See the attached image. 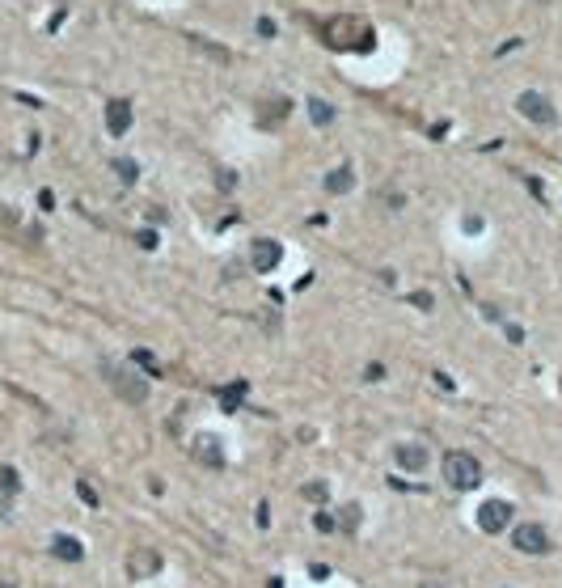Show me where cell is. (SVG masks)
<instances>
[{
    "instance_id": "9a60e30c",
    "label": "cell",
    "mask_w": 562,
    "mask_h": 588,
    "mask_svg": "<svg viewBox=\"0 0 562 588\" xmlns=\"http://www.w3.org/2000/svg\"><path fill=\"white\" fill-rule=\"evenodd\" d=\"M334 521H338V529L355 533V529H359V521H363V508H359V504H343V512H338Z\"/></svg>"
},
{
    "instance_id": "277c9868",
    "label": "cell",
    "mask_w": 562,
    "mask_h": 588,
    "mask_svg": "<svg viewBox=\"0 0 562 588\" xmlns=\"http://www.w3.org/2000/svg\"><path fill=\"white\" fill-rule=\"evenodd\" d=\"M190 453L199 457L203 465H225V461H229L225 436H216V432H194V436H190Z\"/></svg>"
},
{
    "instance_id": "3957f363",
    "label": "cell",
    "mask_w": 562,
    "mask_h": 588,
    "mask_svg": "<svg viewBox=\"0 0 562 588\" xmlns=\"http://www.w3.org/2000/svg\"><path fill=\"white\" fill-rule=\"evenodd\" d=\"M102 377H106V385L114 389L123 402H144L149 398V381L144 377H136L127 364H114V360H102Z\"/></svg>"
},
{
    "instance_id": "d6986e66",
    "label": "cell",
    "mask_w": 562,
    "mask_h": 588,
    "mask_svg": "<svg viewBox=\"0 0 562 588\" xmlns=\"http://www.w3.org/2000/svg\"><path fill=\"white\" fill-rule=\"evenodd\" d=\"M114 174L123 178V182H136L140 169H136V161H127V157H114Z\"/></svg>"
},
{
    "instance_id": "8fae6325",
    "label": "cell",
    "mask_w": 562,
    "mask_h": 588,
    "mask_svg": "<svg viewBox=\"0 0 562 588\" xmlns=\"http://www.w3.org/2000/svg\"><path fill=\"white\" fill-rule=\"evenodd\" d=\"M106 127H110V136H123L131 127V102L110 97V102H106Z\"/></svg>"
},
{
    "instance_id": "9c48e42d",
    "label": "cell",
    "mask_w": 562,
    "mask_h": 588,
    "mask_svg": "<svg viewBox=\"0 0 562 588\" xmlns=\"http://www.w3.org/2000/svg\"><path fill=\"white\" fill-rule=\"evenodd\" d=\"M279 258H283V246H279L275 237H258L254 246H250V262H254V271H275Z\"/></svg>"
},
{
    "instance_id": "484cf974",
    "label": "cell",
    "mask_w": 562,
    "mask_h": 588,
    "mask_svg": "<svg viewBox=\"0 0 562 588\" xmlns=\"http://www.w3.org/2000/svg\"><path fill=\"white\" fill-rule=\"evenodd\" d=\"M465 229H470V233H482V216H465Z\"/></svg>"
},
{
    "instance_id": "ba28073f",
    "label": "cell",
    "mask_w": 562,
    "mask_h": 588,
    "mask_svg": "<svg viewBox=\"0 0 562 588\" xmlns=\"http://www.w3.org/2000/svg\"><path fill=\"white\" fill-rule=\"evenodd\" d=\"M427 445H414V440H406V445H394V465L406 474H423L427 470Z\"/></svg>"
},
{
    "instance_id": "5b68a950",
    "label": "cell",
    "mask_w": 562,
    "mask_h": 588,
    "mask_svg": "<svg viewBox=\"0 0 562 588\" xmlns=\"http://www.w3.org/2000/svg\"><path fill=\"white\" fill-rule=\"evenodd\" d=\"M516 110H520L524 119H533V123H541V127H546V123H554V119H558L554 102H550L546 93H537V89H524V93L516 97Z\"/></svg>"
},
{
    "instance_id": "52a82bcc",
    "label": "cell",
    "mask_w": 562,
    "mask_h": 588,
    "mask_svg": "<svg viewBox=\"0 0 562 588\" xmlns=\"http://www.w3.org/2000/svg\"><path fill=\"white\" fill-rule=\"evenodd\" d=\"M511 525V504L507 500H486L482 508H478V529L482 533H499V529H507Z\"/></svg>"
},
{
    "instance_id": "7c38bea8",
    "label": "cell",
    "mask_w": 562,
    "mask_h": 588,
    "mask_svg": "<svg viewBox=\"0 0 562 588\" xmlns=\"http://www.w3.org/2000/svg\"><path fill=\"white\" fill-rule=\"evenodd\" d=\"M51 554L64 559V563H81V559H85V546H81L72 533H55V537H51Z\"/></svg>"
},
{
    "instance_id": "ac0fdd59",
    "label": "cell",
    "mask_w": 562,
    "mask_h": 588,
    "mask_svg": "<svg viewBox=\"0 0 562 588\" xmlns=\"http://www.w3.org/2000/svg\"><path fill=\"white\" fill-rule=\"evenodd\" d=\"M305 500H313V504H322V500H330V482H322V478H313V482H305Z\"/></svg>"
},
{
    "instance_id": "cb8c5ba5",
    "label": "cell",
    "mask_w": 562,
    "mask_h": 588,
    "mask_svg": "<svg viewBox=\"0 0 562 588\" xmlns=\"http://www.w3.org/2000/svg\"><path fill=\"white\" fill-rule=\"evenodd\" d=\"M136 241H140V246H144V250H153V246H157V233H153V229H144V233H140Z\"/></svg>"
},
{
    "instance_id": "4fadbf2b",
    "label": "cell",
    "mask_w": 562,
    "mask_h": 588,
    "mask_svg": "<svg viewBox=\"0 0 562 588\" xmlns=\"http://www.w3.org/2000/svg\"><path fill=\"white\" fill-rule=\"evenodd\" d=\"M21 491V478H17V470H9V465H0V512H9V504H13V495Z\"/></svg>"
},
{
    "instance_id": "e0dca14e",
    "label": "cell",
    "mask_w": 562,
    "mask_h": 588,
    "mask_svg": "<svg viewBox=\"0 0 562 588\" xmlns=\"http://www.w3.org/2000/svg\"><path fill=\"white\" fill-rule=\"evenodd\" d=\"M309 114H313V123H317V127H326L330 119H334V106H330V102H322V97H313V102H309Z\"/></svg>"
},
{
    "instance_id": "5bb4252c",
    "label": "cell",
    "mask_w": 562,
    "mask_h": 588,
    "mask_svg": "<svg viewBox=\"0 0 562 588\" xmlns=\"http://www.w3.org/2000/svg\"><path fill=\"white\" fill-rule=\"evenodd\" d=\"M351 165H338V169H330L326 174V191H334V195H343V191H351Z\"/></svg>"
},
{
    "instance_id": "7a4b0ae2",
    "label": "cell",
    "mask_w": 562,
    "mask_h": 588,
    "mask_svg": "<svg viewBox=\"0 0 562 588\" xmlns=\"http://www.w3.org/2000/svg\"><path fill=\"white\" fill-rule=\"evenodd\" d=\"M444 482L452 487V491H474V487L482 482V461L474 453H444Z\"/></svg>"
},
{
    "instance_id": "6da1fadb",
    "label": "cell",
    "mask_w": 562,
    "mask_h": 588,
    "mask_svg": "<svg viewBox=\"0 0 562 588\" xmlns=\"http://www.w3.org/2000/svg\"><path fill=\"white\" fill-rule=\"evenodd\" d=\"M322 38H326V47H334V51H347V56H368L372 47H376L372 26H368V21H359V17H351V13L330 17L326 26H322Z\"/></svg>"
},
{
    "instance_id": "8992f818",
    "label": "cell",
    "mask_w": 562,
    "mask_h": 588,
    "mask_svg": "<svg viewBox=\"0 0 562 588\" xmlns=\"http://www.w3.org/2000/svg\"><path fill=\"white\" fill-rule=\"evenodd\" d=\"M511 542H516V550H524V554H550V550H554L546 525H516Z\"/></svg>"
},
{
    "instance_id": "2e32d148",
    "label": "cell",
    "mask_w": 562,
    "mask_h": 588,
    "mask_svg": "<svg viewBox=\"0 0 562 588\" xmlns=\"http://www.w3.org/2000/svg\"><path fill=\"white\" fill-rule=\"evenodd\" d=\"M246 389H250L246 381H233V385H225V394H220V406H225V411H237V406H241V398H246Z\"/></svg>"
},
{
    "instance_id": "30bf717a",
    "label": "cell",
    "mask_w": 562,
    "mask_h": 588,
    "mask_svg": "<svg viewBox=\"0 0 562 588\" xmlns=\"http://www.w3.org/2000/svg\"><path fill=\"white\" fill-rule=\"evenodd\" d=\"M161 572V554L157 550H136L131 559H127V576L131 580H149V576H157Z\"/></svg>"
},
{
    "instance_id": "603a6c76",
    "label": "cell",
    "mask_w": 562,
    "mask_h": 588,
    "mask_svg": "<svg viewBox=\"0 0 562 588\" xmlns=\"http://www.w3.org/2000/svg\"><path fill=\"white\" fill-rule=\"evenodd\" d=\"M431 381H435V385H439V389H444V394H452V389H457V385H452V377H448V373H431Z\"/></svg>"
},
{
    "instance_id": "44dd1931",
    "label": "cell",
    "mask_w": 562,
    "mask_h": 588,
    "mask_svg": "<svg viewBox=\"0 0 562 588\" xmlns=\"http://www.w3.org/2000/svg\"><path fill=\"white\" fill-rule=\"evenodd\" d=\"M313 525L322 529V533H334V529H338V521L330 517V512H317V521H313Z\"/></svg>"
},
{
    "instance_id": "d4e9b609",
    "label": "cell",
    "mask_w": 562,
    "mask_h": 588,
    "mask_svg": "<svg viewBox=\"0 0 562 588\" xmlns=\"http://www.w3.org/2000/svg\"><path fill=\"white\" fill-rule=\"evenodd\" d=\"M410 301H414V305H419V309H431V297H427V292H414V297H410Z\"/></svg>"
},
{
    "instance_id": "ffe728a7",
    "label": "cell",
    "mask_w": 562,
    "mask_h": 588,
    "mask_svg": "<svg viewBox=\"0 0 562 588\" xmlns=\"http://www.w3.org/2000/svg\"><path fill=\"white\" fill-rule=\"evenodd\" d=\"M131 360L140 364V369H149V373H157V369H161V364H157V356H153L149 347H136V352H131Z\"/></svg>"
},
{
    "instance_id": "7402d4cb",
    "label": "cell",
    "mask_w": 562,
    "mask_h": 588,
    "mask_svg": "<svg viewBox=\"0 0 562 588\" xmlns=\"http://www.w3.org/2000/svg\"><path fill=\"white\" fill-rule=\"evenodd\" d=\"M77 495H81V500H85L89 508H97V491H93L89 482H77Z\"/></svg>"
}]
</instances>
